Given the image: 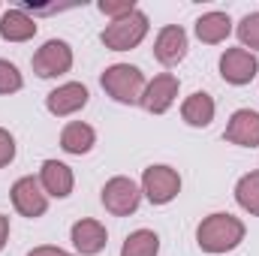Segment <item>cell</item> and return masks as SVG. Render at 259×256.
<instances>
[{"label": "cell", "mask_w": 259, "mask_h": 256, "mask_svg": "<svg viewBox=\"0 0 259 256\" xmlns=\"http://www.w3.org/2000/svg\"><path fill=\"white\" fill-rule=\"evenodd\" d=\"M30 64H33V72L39 78H58V75L72 69V49L64 39H49L42 49H36Z\"/></svg>", "instance_id": "7"}, {"label": "cell", "mask_w": 259, "mask_h": 256, "mask_svg": "<svg viewBox=\"0 0 259 256\" xmlns=\"http://www.w3.org/2000/svg\"><path fill=\"white\" fill-rule=\"evenodd\" d=\"M100 199H103V205H106L109 214H115V217H130V214H136V208H139V202H142V190H139V184H136L133 178L115 175V178H109V181L103 184Z\"/></svg>", "instance_id": "4"}, {"label": "cell", "mask_w": 259, "mask_h": 256, "mask_svg": "<svg viewBox=\"0 0 259 256\" xmlns=\"http://www.w3.org/2000/svg\"><path fill=\"white\" fill-rule=\"evenodd\" d=\"M9 196H12V208H15L21 217L36 220V217H42V214L49 211V196L39 187V178H33V175L18 178V181L12 184Z\"/></svg>", "instance_id": "6"}, {"label": "cell", "mask_w": 259, "mask_h": 256, "mask_svg": "<svg viewBox=\"0 0 259 256\" xmlns=\"http://www.w3.org/2000/svg\"><path fill=\"white\" fill-rule=\"evenodd\" d=\"M88 88L81 81H66L61 88H55L49 97H46V109L55 115V118H69L75 112H81L88 106Z\"/></svg>", "instance_id": "11"}, {"label": "cell", "mask_w": 259, "mask_h": 256, "mask_svg": "<svg viewBox=\"0 0 259 256\" xmlns=\"http://www.w3.org/2000/svg\"><path fill=\"white\" fill-rule=\"evenodd\" d=\"M175 97H178V75L160 72V75H154V78L145 84V94H142L139 106H142L145 112H151V115H163V112L172 109Z\"/></svg>", "instance_id": "9"}, {"label": "cell", "mask_w": 259, "mask_h": 256, "mask_svg": "<svg viewBox=\"0 0 259 256\" xmlns=\"http://www.w3.org/2000/svg\"><path fill=\"white\" fill-rule=\"evenodd\" d=\"M94 142H97V133H94V127H91V124L69 121V124L61 130V148H64L66 154L81 157V154H88V151L94 148Z\"/></svg>", "instance_id": "18"}, {"label": "cell", "mask_w": 259, "mask_h": 256, "mask_svg": "<svg viewBox=\"0 0 259 256\" xmlns=\"http://www.w3.org/2000/svg\"><path fill=\"white\" fill-rule=\"evenodd\" d=\"M69 238H72V247H75V253H81V256H97L100 250H106L109 232H106V226H103L100 220H91V217H84V220H75V223H72V229H69Z\"/></svg>", "instance_id": "12"}, {"label": "cell", "mask_w": 259, "mask_h": 256, "mask_svg": "<svg viewBox=\"0 0 259 256\" xmlns=\"http://www.w3.org/2000/svg\"><path fill=\"white\" fill-rule=\"evenodd\" d=\"M238 39H241V49H250V52H259V12H250L238 21L235 27Z\"/></svg>", "instance_id": "21"}, {"label": "cell", "mask_w": 259, "mask_h": 256, "mask_svg": "<svg viewBox=\"0 0 259 256\" xmlns=\"http://www.w3.org/2000/svg\"><path fill=\"white\" fill-rule=\"evenodd\" d=\"M223 139L241 148H256L259 145V112L253 109H238L223 130Z\"/></svg>", "instance_id": "13"}, {"label": "cell", "mask_w": 259, "mask_h": 256, "mask_svg": "<svg viewBox=\"0 0 259 256\" xmlns=\"http://www.w3.org/2000/svg\"><path fill=\"white\" fill-rule=\"evenodd\" d=\"M244 223L226 211H217V214H208L199 229H196V244L199 250L205 253H229L235 250L241 241H244Z\"/></svg>", "instance_id": "1"}, {"label": "cell", "mask_w": 259, "mask_h": 256, "mask_svg": "<svg viewBox=\"0 0 259 256\" xmlns=\"http://www.w3.org/2000/svg\"><path fill=\"white\" fill-rule=\"evenodd\" d=\"M235 202L247 214L259 217V172H247V175L238 178V184H235Z\"/></svg>", "instance_id": "20"}, {"label": "cell", "mask_w": 259, "mask_h": 256, "mask_svg": "<svg viewBox=\"0 0 259 256\" xmlns=\"http://www.w3.org/2000/svg\"><path fill=\"white\" fill-rule=\"evenodd\" d=\"M100 84H103V91H106L115 103H121V106H136V103L142 100L148 81H145V72H142L139 66L112 64V66H106V72L100 75Z\"/></svg>", "instance_id": "2"}, {"label": "cell", "mask_w": 259, "mask_h": 256, "mask_svg": "<svg viewBox=\"0 0 259 256\" xmlns=\"http://www.w3.org/2000/svg\"><path fill=\"white\" fill-rule=\"evenodd\" d=\"M97 9H100L103 15H109L112 21H118V18H124V15H130V12L136 9V3H133V0H100Z\"/></svg>", "instance_id": "23"}, {"label": "cell", "mask_w": 259, "mask_h": 256, "mask_svg": "<svg viewBox=\"0 0 259 256\" xmlns=\"http://www.w3.org/2000/svg\"><path fill=\"white\" fill-rule=\"evenodd\" d=\"M0 36L6 42H27L36 36V21L24 9H6L0 15Z\"/></svg>", "instance_id": "15"}, {"label": "cell", "mask_w": 259, "mask_h": 256, "mask_svg": "<svg viewBox=\"0 0 259 256\" xmlns=\"http://www.w3.org/2000/svg\"><path fill=\"white\" fill-rule=\"evenodd\" d=\"M256 72H259V61L247 49H226L220 55V75H223V81H229L235 88L250 84L256 78Z\"/></svg>", "instance_id": "8"}, {"label": "cell", "mask_w": 259, "mask_h": 256, "mask_svg": "<svg viewBox=\"0 0 259 256\" xmlns=\"http://www.w3.org/2000/svg\"><path fill=\"white\" fill-rule=\"evenodd\" d=\"M187 30L181 24H166L154 39V58L163 66H178L187 58Z\"/></svg>", "instance_id": "10"}, {"label": "cell", "mask_w": 259, "mask_h": 256, "mask_svg": "<svg viewBox=\"0 0 259 256\" xmlns=\"http://www.w3.org/2000/svg\"><path fill=\"white\" fill-rule=\"evenodd\" d=\"M15 160V139H12V133L9 130L0 127V169L3 166H9Z\"/></svg>", "instance_id": "24"}, {"label": "cell", "mask_w": 259, "mask_h": 256, "mask_svg": "<svg viewBox=\"0 0 259 256\" xmlns=\"http://www.w3.org/2000/svg\"><path fill=\"white\" fill-rule=\"evenodd\" d=\"M181 193V175L172 166H148L142 175V196L151 205H169Z\"/></svg>", "instance_id": "5"}, {"label": "cell", "mask_w": 259, "mask_h": 256, "mask_svg": "<svg viewBox=\"0 0 259 256\" xmlns=\"http://www.w3.org/2000/svg\"><path fill=\"white\" fill-rule=\"evenodd\" d=\"M157 253H160V235L151 232V229L130 232L124 247H121V256H157Z\"/></svg>", "instance_id": "19"}, {"label": "cell", "mask_w": 259, "mask_h": 256, "mask_svg": "<svg viewBox=\"0 0 259 256\" xmlns=\"http://www.w3.org/2000/svg\"><path fill=\"white\" fill-rule=\"evenodd\" d=\"M193 30H196V36H199V42L217 46V42H223L232 33V18L226 12H205V15L196 18Z\"/></svg>", "instance_id": "16"}, {"label": "cell", "mask_w": 259, "mask_h": 256, "mask_svg": "<svg viewBox=\"0 0 259 256\" xmlns=\"http://www.w3.org/2000/svg\"><path fill=\"white\" fill-rule=\"evenodd\" d=\"M72 184H75V178H72V169L66 163H61V160H46L42 163V169H39V187L46 190V196L66 199L72 193Z\"/></svg>", "instance_id": "14"}, {"label": "cell", "mask_w": 259, "mask_h": 256, "mask_svg": "<svg viewBox=\"0 0 259 256\" xmlns=\"http://www.w3.org/2000/svg\"><path fill=\"white\" fill-rule=\"evenodd\" d=\"M6 238H9V217L0 214V250L6 247Z\"/></svg>", "instance_id": "26"}, {"label": "cell", "mask_w": 259, "mask_h": 256, "mask_svg": "<svg viewBox=\"0 0 259 256\" xmlns=\"http://www.w3.org/2000/svg\"><path fill=\"white\" fill-rule=\"evenodd\" d=\"M27 256H72L69 250H64V247H52V244H42V247H33Z\"/></svg>", "instance_id": "25"}, {"label": "cell", "mask_w": 259, "mask_h": 256, "mask_svg": "<svg viewBox=\"0 0 259 256\" xmlns=\"http://www.w3.org/2000/svg\"><path fill=\"white\" fill-rule=\"evenodd\" d=\"M145 36H148V15L142 9H133L130 15L106 24V30L100 33V39L109 52H130V49L142 46Z\"/></svg>", "instance_id": "3"}, {"label": "cell", "mask_w": 259, "mask_h": 256, "mask_svg": "<svg viewBox=\"0 0 259 256\" xmlns=\"http://www.w3.org/2000/svg\"><path fill=\"white\" fill-rule=\"evenodd\" d=\"M24 88V78L18 72V66L9 61H0V94H15Z\"/></svg>", "instance_id": "22"}, {"label": "cell", "mask_w": 259, "mask_h": 256, "mask_svg": "<svg viewBox=\"0 0 259 256\" xmlns=\"http://www.w3.org/2000/svg\"><path fill=\"white\" fill-rule=\"evenodd\" d=\"M214 100L205 94V91H196L190 94L184 103H181V118H184V124H190V127H208L211 121H214Z\"/></svg>", "instance_id": "17"}]
</instances>
